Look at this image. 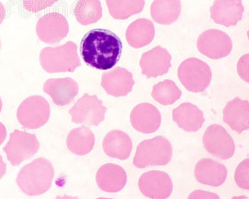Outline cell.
I'll return each mask as SVG.
<instances>
[{
	"instance_id": "25",
	"label": "cell",
	"mask_w": 249,
	"mask_h": 199,
	"mask_svg": "<svg viewBox=\"0 0 249 199\" xmlns=\"http://www.w3.org/2000/svg\"><path fill=\"white\" fill-rule=\"evenodd\" d=\"M67 146L73 153L84 156L92 151L95 143V138L89 128L82 127L75 128L69 134Z\"/></svg>"
},
{
	"instance_id": "5",
	"label": "cell",
	"mask_w": 249,
	"mask_h": 199,
	"mask_svg": "<svg viewBox=\"0 0 249 199\" xmlns=\"http://www.w3.org/2000/svg\"><path fill=\"white\" fill-rule=\"evenodd\" d=\"M178 75L184 87L194 93L206 90L212 79L210 66L197 58H190L183 61L178 68Z\"/></svg>"
},
{
	"instance_id": "3",
	"label": "cell",
	"mask_w": 249,
	"mask_h": 199,
	"mask_svg": "<svg viewBox=\"0 0 249 199\" xmlns=\"http://www.w3.org/2000/svg\"><path fill=\"white\" fill-rule=\"evenodd\" d=\"M41 67L48 73L73 72L81 63L77 54V46L72 41L56 48L47 47L39 54Z\"/></svg>"
},
{
	"instance_id": "37",
	"label": "cell",
	"mask_w": 249,
	"mask_h": 199,
	"mask_svg": "<svg viewBox=\"0 0 249 199\" xmlns=\"http://www.w3.org/2000/svg\"><path fill=\"white\" fill-rule=\"evenodd\" d=\"M1 40H0V50H1Z\"/></svg>"
},
{
	"instance_id": "2",
	"label": "cell",
	"mask_w": 249,
	"mask_h": 199,
	"mask_svg": "<svg viewBox=\"0 0 249 199\" xmlns=\"http://www.w3.org/2000/svg\"><path fill=\"white\" fill-rule=\"evenodd\" d=\"M54 178V168L43 158L36 159L22 168L17 177L21 191L29 196H38L48 191Z\"/></svg>"
},
{
	"instance_id": "11",
	"label": "cell",
	"mask_w": 249,
	"mask_h": 199,
	"mask_svg": "<svg viewBox=\"0 0 249 199\" xmlns=\"http://www.w3.org/2000/svg\"><path fill=\"white\" fill-rule=\"evenodd\" d=\"M203 145L207 151L218 158L230 159L234 154L235 144L232 137L217 124L207 128L203 136Z\"/></svg>"
},
{
	"instance_id": "6",
	"label": "cell",
	"mask_w": 249,
	"mask_h": 199,
	"mask_svg": "<svg viewBox=\"0 0 249 199\" xmlns=\"http://www.w3.org/2000/svg\"><path fill=\"white\" fill-rule=\"evenodd\" d=\"M50 105L44 97L31 96L24 100L17 111V118L23 127L36 129L48 122L50 118Z\"/></svg>"
},
{
	"instance_id": "19",
	"label": "cell",
	"mask_w": 249,
	"mask_h": 199,
	"mask_svg": "<svg viewBox=\"0 0 249 199\" xmlns=\"http://www.w3.org/2000/svg\"><path fill=\"white\" fill-rule=\"evenodd\" d=\"M227 175L226 167L211 159H202L196 166V178L202 184L219 186L225 182Z\"/></svg>"
},
{
	"instance_id": "35",
	"label": "cell",
	"mask_w": 249,
	"mask_h": 199,
	"mask_svg": "<svg viewBox=\"0 0 249 199\" xmlns=\"http://www.w3.org/2000/svg\"><path fill=\"white\" fill-rule=\"evenodd\" d=\"M6 17V10L4 4L0 1V25L3 23Z\"/></svg>"
},
{
	"instance_id": "27",
	"label": "cell",
	"mask_w": 249,
	"mask_h": 199,
	"mask_svg": "<svg viewBox=\"0 0 249 199\" xmlns=\"http://www.w3.org/2000/svg\"><path fill=\"white\" fill-rule=\"evenodd\" d=\"M111 17L115 19L124 20L143 10L144 0H106Z\"/></svg>"
},
{
	"instance_id": "14",
	"label": "cell",
	"mask_w": 249,
	"mask_h": 199,
	"mask_svg": "<svg viewBox=\"0 0 249 199\" xmlns=\"http://www.w3.org/2000/svg\"><path fill=\"white\" fill-rule=\"evenodd\" d=\"M130 119L132 127L135 130L146 134L157 132L161 121L159 110L148 103H140L133 108Z\"/></svg>"
},
{
	"instance_id": "8",
	"label": "cell",
	"mask_w": 249,
	"mask_h": 199,
	"mask_svg": "<svg viewBox=\"0 0 249 199\" xmlns=\"http://www.w3.org/2000/svg\"><path fill=\"white\" fill-rule=\"evenodd\" d=\"M107 108L96 96L84 94L70 110L72 121L75 123L99 125L105 118Z\"/></svg>"
},
{
	"instance_id": "18",
	"label": "cell",
	"mask_w": 249,
	"mask_h": 199,
	"mask_svg": "<svg viewBox=\"0 0 249 199\" xmlns=\"http://www.w3.org/2000/svg\"><path fill=\"white\" fill-rule=\"evenodd\" d=\"M224 122L233 131H246L249 127V107L248 100L235 98L229 101L223 111Z\"/></svg>"
},
{
	"instance_id": "17",
	"label": "cell",
	"mask_w": 249,
	"mask_h": 199,
	"mask_svg": "<svg viewBox=\"0 0 249 199\" xmlns=\"http://www.w3.org/2000/svg\"><path fill=\"white\" fill-rule=\"evenodd\" d=\"M135 82L132 73L123 67H117L102 77V87L110 96L124 97L132 91Z\"/></svg>"
},
{
	"instance_id": "32",
	"label": "cell",
	"mask_w": 249,
	"mask_h": 199,
	"mask_svg": "<svg viewBox=\"0 0 249 199\" xmlns=\"http://www.w3.org/2000/svg\"><path fill=\"white\" fill-rule=\"evenodd\" d=\"M188 199H219V197L216 194L211 193V192H204L201 191H196L191 193Z\"/></svg>"
},
{
	"instance_id": "16",
	"label": "cell",
	"mask_w": 249,
	"mask_h": 199,
	"mask_svg": "<svg viewBox=\"0 0 249 199\" xmlns=\"http://www.w3.org/2000/svg\"><path fill=\"white\" fill-rule=\"evenodd\" d=\"M244 12L242 0H216L211 8V17L215 23L230 27L242 19Z\"/></svg>"
},
{
	"instance_id": "7",
	"label": "cell",
	"mask_w": 249,
	"mask_h": 199,
	"mask_svg": "<svg viewBox=\"0 0 249 199\" xmlns=\"http://www.w3.org/2000/svg\"><path fill=\"white\" fill-rule=\"evenodd\" d=\"M39 143L35 134L15 130L4 147L6 157L13 166L35 155L38 151Z\"/></svg>"
},
{
	"instance_id": "15",
	"label": "cell",
	"mask_w": 249,
	"mask_h": 199,
	"mask_svg": "<svg viewBox=\"0 0 249 199\" xmlns=\"http://www.w3.org/2000/svg\"><path fill=\"white\" fill-rule=\"evenodd\" d=\"M171 56L165 49L157 46L144 53L140 61L142 74L148 77L163 76L170 68Z\"/></svg>"
},
{
	"instance_id": "23",
	"label": "cell",
	"mask_w": 249,
	"mask_h": 199,
	"mask_svg": "<svg viewBox=\"0 0 249 199\" xmlns=\"http://www.w3.org/2000/svg\"><path fill=\"white\" fill-rule=\"evenodd\" d=\"M155 35V26L150 20L137 19L128 26L126 39L129 45L139 49L152 43Z\"/></svg>"
},
{
	"instance_id": "28",
	"label": "cell",
	"mask_w": 249,
	"mask_h": 199,
	"mask_svg": "<svg viewBox=\"0 0 249 199\" xmlns=\"http://www.w3.org/2000/svg\"><path fill=\"white\" fill-rule=\"evenodd\" d=\"M152 96L158 103L167 106L175 103L180 99L181 91L174 82L165 80L154 85Z\"/></svg>"
},
{
	"instance_id": "12",
	"label": "cell",
	"mask_w": 249,
	"mask_h": 199,
	"mask_svg": "<svg viewBox=\"0 0 249 199\" xmlns=\"http://www.w3.org/2000/svg\"><path fill=\"white\" fill-rule=\"evenodd\" d=\"M139 187L143 195L148 198L166 199L172 192L173 183L166 172L152 171L140 177Z\"/></svg>"
},
{
	"instance_id": "31",
	"label": "cell",
	"mask_w": 249,
	"mask_h": 199,
	"mask_svg": "<svg viewBox=\"0 0 249 199\" xmlns=\"http://www.w3.org/2000/svg\"><path fill=\"white\" fill-rule=\"evenodd\" d=\"M237 71L240 77L246 83H249V54H247L239 59L237 63Z\"/></svg>"
},
{
	"instance_id": "1",
	"label": "cell",
	"mask_w": 249,
	"mask_h": 199,
	"mask_svg": "<svg viewBox=\"0 0 249 199\" xmlns=\"http://www.w3.org/2000/svg\"><path fill=\"white\" fill-rule=\"evenodd\" d=\"M122 43L115 33L94 29L86 33L81 43V54L85 63L97 69H110L121 56Z\"/></svg>"
},
{
	"instance_id": "10",
	"label": "cell",
	"mask_w": 249,
	"mask_h": 199,
	"mask_svg": "<svg viewBox=\"0 0 249 199\" xmlns=\"http://www.w3.org/2000/svg\"><path fill=\"white\" fill-rule=\"evenodd\" d=\"M69 30V23L65 17L57 12L44 15L37 22L36 26V32L39 39L51 45L65 38Z\"/></svg>"
},
{
	"instance_id": "20",
	"label": "cell",
	"mask_w": 249,
	"mask_h": 199,
	"mask_svg": "<svg viewBox=\"0 0 249 199\" xmlns=\"http://www.w3.org/2000/svg\"><path fill=\"white\" fill-rule=\"evenodd\" d=\"M98 186L107 192L121 191L126 182V174L119 166L107 164L102 166L96 176Z\"/></svg>"
},
{
	"instance_id": "13",
	"label": "cell",
	"mask_w": 249,
	"mask_h": 199,
	"mask_svg": "<svg viewBox=\"0 0 249 199\" xmlns=\"http://www.w3.org/2000/svg\"><path fill=\"white\" fill-rule=\"evenodd\" d=\"M43 90L50 95L55 105L64 107L74 100L79 93V85L70 77L50 79L44 83Z\"/></svg>"
},
{
	"instance_id": "9",
	"label": "cell",
	"mask_w": 249,
	"mask_h": 199,
	"mask_svg": "<svg viewBox=\"0 0 249 199\" xmlns=\"http://www.w3.org/2000/svg\"><path fill=\"white\" fill-rule=\"evenodd\" d=\"M197 48L201 54L209 58L219 59L230 54L232 42L226 33L217 30H209L200 35Z\"/></svg>"
},
{
	"instance_id": "4",
	"label": "cell",
	"mask_w": 249,
	"mask_h": 199,
	"mask_svg": "<svg viewBox=\"0 0 249 199\" xmlns=\"http://www.w3.org/2000/svg\"><path fill=\"white\" fill-rule=\"evenodd\" d=\"M170 141L163 136L144 141L138 146L133 165L139 168L168 165L172 157Z\"/></svg>"
},
{
	"instance_id": "24",
	"label": "cell",
	"mask_w": 249,
	"mask_h": 199,
	"mask_svg": "<svg viewBox=\"0 0 249 199\" xmlns=\"http://www.w3.org/2000/svg\"><path fill=\"white\" fill-rule=\"evenodd\" d=\"M181 12L180 0H155L151 6V16L156 23L169 25L179 18Z\"/></svg>"
},
{
	"instance_id": "30",
	"label": "cell",
	"mask_w": 249,
	"mask_h": 199,
	"mask_svg": "<svg viewBox=\"0 0 249 199\" xmlns=\"http://www.w3.org/2000/svg\"><path fill=\"white\" fill-rule=\"evenodd\" d=\"M58 0H23V7L27 12L36 13L53 5Z\"/></svg>"
},
{
	"instance_id": "33",
	"label": "cell",
	"mask_w": 249,
	"mask_h": 199,
	"mask_svg": "<svg viewBox=\"0 0 249 199\" xmlns=\"http://www.w3.org/2000/svg\"><path fill=\"white\" fill-rule=\"evenodd\" d=\"M6 135H7V132L6 129L3 123L0 122V146L5 140Z\"/></svg>"
},
{
	"instance_id": "36",
	"label": "cell",
	"mask_w": 249,
	"mask_h": 199,
	"mask_svg": "<svg viewBox=\"0 0 249 199\" xmlns=\"http://www.w3.org/2000/svg\"><path fill=\"white\" fill-rule=\"evenodd\" d=\"M2 107H3V103H2V100L0 97V113L1 112Z\"/></svg>"
},
{
	"instance_id": "29",
	"label": "cell",
	"mask_w": 249,
	"mask_h": 199,
	"mask_svg": "<svg viewBox=\"0 0 249 199\" xmlns=\"http://www.w3.org/2000/svg\"><path fill=\"white\" fill-rule=\"evenodd\" d=\"M249 161L248 159L242 161L238 166L235 172V180L238 186L248 191Z\"/></svg>"
},
{
	"instance_id": "34",
	"label": "cell",
	"mask_w": 249,
	"mask_h": 199,
	"mask_svg": "<svg viewBox=\"0 0 249 199\" xmlns=\"http://www.w3.org/2000/svg\"><path fill=\"white\" fill-rule=\"evenodd\" d=\"M6 171V165L4 163L2 156L0 155V180L3 178Z\"/></svg>"
},
{
	"instance_id": "26",
	"label": "cell",
	"mask_w": 249,
	"mask_h": 199,
	"mask_svg": "<svg viewBox=\"0 0 249 199\" xmlns=\"http://www.w3.org/2000/svg\"><path fill=\"white\" fill-rule=\"evenodd\" d=\"M75 19L83 26L97 23L102 17L100 0H78L73 9Z\"/></svg>"
},
{
	"instance_id": "22",
	"label": "cell",
	"mask_w": 249,
	"mask_h": 199,
	"mask_svg": "<svg viewBox=\"0 0 249 199\" xmlns=\"http://www.w3.org/2000/svg\"><path fill=\"white\" fill-rule=\"evenodd\" d=\"M104 152L111 158L125 160L132 150V142L126 133L120 130L109 132L103 141Z\"/></svg>"
},
{
	"instance_id": "21",
	"label": "cell",
	"mask_w": 249,
	"mask_h": 199,
	"mask_svg": "<svg viewBox=\"0 0 249 199\" xmlns=\"http://www.w3.org/2000/svg\"><path fill=\"white\" fill-rule=\"evenodd\" d=\"M172 115L177 125L188 132L198 131L205 121L201 110L191 103H182L173 110Z\"/></svg>"
}]
</instances>
